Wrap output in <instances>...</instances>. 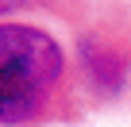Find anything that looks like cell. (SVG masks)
Instances as JSON below:
<instances>
[{
  "label": "cell",
  "instance_id": "obj_1",
  "mask_svg": "<svg viewBox=\"0 0 131 127\" xmlns=\"http://www.w3.org/2000/svg\"><path fill=\"white\" fill-rule=\"evenodd\" d=\"M66 77L58 39L31 23H0V123L39 119Z\"/></svg>",
  "mask_w": 131,
  "mask_h": 127
},
{
  "label": "cell",
  "instance_id": "obj_2",
  "mask_svg": "<svg viewBox=\"0 0 131 127\" xmlns=\"http://www.w3.org/2000/svg\"><path fill=\"white\" fill-rule=\"evenodd\" d=\"M81 62H85V70H89V77L100 93H119L123 89V66L116 62V54L108 46H100L93 39L81 42Z\"/></svg>",
  "mask_w": 131,
  "mask_h": 127
},
{
  "label": "cell",
  "instance_id": "obj_3",
  "mask_svg": "<svg viewBox=\"0 0 131 127\" xmlns=\"http://www.w3.org/2000/svg\"><path fill=\"white\" fill-rule=\"evenodd\" d=\"M23 4H31V0H0V16H8V12H16Z\"/></svg>",
  "mask_w": 131,
  "mask_h": 127
}]
</instances>
